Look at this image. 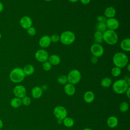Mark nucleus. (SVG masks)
<instances>
[{
    "label": "nucleus",
    "instance_id": "1",
    "mask_svg": "<svg viewBox=\"0 0 130 130\" xmlns=\"http://www.w3.org/2000/svg\"><path fill=\"white\" fill-rule=\"evenodd\" d=\"M113 62L115 67L123 68L126 66L128 62V56L123 52H117L113 57Z\"/></svg>",
    "mask_w": 130,
    "mask_h": 130
},
{
    "label": "nucleus",
    "instance_id": "2",
    "mask_svg": "<svg viewBox=\"0 0 130 130\" xmlns=\"http://www.w3.org/2000/svg\"><path fill=\"white\" fill-rule=\"evenodd\" d=\"M25 77L23 69L15 68L10 72L9 77L11 81L14 83H20L22 82Z\"/></svg>",
    "mask_w": 130,
    "mask_h": 130
},
{
    "label": "nucleus",
    "instance_id": "3",
    "mask_svg": "<svg viewBox=\"0 0 130 130\" xmlns=\"http://www.w3.org/2000/svg\"><path fill=\"white\" fill-rule=\"evenodd\" d=\"M103 41L107 44L113 45L117 43L118 41V35L115 30L107 29L103 33Z\"/></svg>",
    "mask_w": 130,
    "mask_h": 130
},
{
    "label": "nucleus",
    "instance_id": "4",
    "mask_svg": "<svg viewBox=\"0 0 130 130\" xmlns=\"http://www.w3.org/2000/svg\"><path fill=\"white\" fill-rule=\"evenodd\" d=\"M129 86L124 79H119L114 82L112 85V88L115 93L121 94L125 92Z\"/></svg>",
    "mask_w": 130,
    "mask_h": 130
},
{
    "label": "nucleus",
    "instance_id": "5",
    "mask_svg": "<svg viewBox=\"0 0 130 130\" xmlns=\"http://www.w3.org/2000/svg\"><path fill=\"white\" fill-rule=\"evenodd\" d=\"M61 43L66 45H69L73 44L75 40V35L71 31L66 30L62 32L59 36Z\"/></svg>",
    "mask_w": 130,
    "mask_h": 130
},
{
    "label": "nucleus",
    "instance_id": "6",
    "mask_svg": "<svg viewBox=\"0 0 130 130\" xmlns=\"http://www.w3.org/2000/svg\"><path fill=\"white\" fill-rule=\"evenodd\" d=\"M68 82L73 85L78 83L81 79V74L77 69L71 70L67 76Z\"/></svg>",
    "mask_w": 130,
    "mask_h": 130
},
{
    "label": "nucleus",
    "instance_id": "7",
    "mask_svg": "<svg viewBox=\"0 0 130 130\" xmlns=\"http://www.w3.org/2000/svg\"><path fill=\"white\" fill-rule=\"evenodd\" d=\"M53 114L58 120H62L67 117L68 112L64 107L57 106L55 107L53 110Z\"/></svg>",
    "mask_w": 130,
    "mask_h": 130
},
{
    "label": "nucleus",
    "instance_id": "8",
    "mask_svg": "<svg viewBox=\"0 0 130 130\" xmlns=\"http://www.w3.org/2000/svg\"><path fill=\"white\" fill-rule=\"evenodd\" d=\"M90 52L93 56L99 57L103 55L104 50L103 46L100 44L94 43L92 44L90 47Z\"/></svg>",
    "mask_w": 130,
    "mask_h": 130
},
{
    "label": "nucleus",
    "instance_id": "9",
    "mask_svg": "<svg viewBox=\"0 0 130 130\" xmlns=\"http://www.w3.org/2000/svg\"><path fill=\"white\" fill-rule=\"evenodd\" d=\"M36 59L39 62H44L48 60L49 54L47 51L44 49H39L35 53Z\"/></svg>",
    "mask_w": 130,
    "mask_h": 130
},
{
    "label": "nucleus",
    "instance_id": "10",
    "mask_svg": "<svg viewBox=\"0 0 130 130\" xmlns=\"http://www.w3.org/2000/svg\"><path fill=\"white\" fill-rule=\"evenodd\" d=\"M13 93L17 98L22 99L26 96V90L25 87L23 85H18L15 86L14 88Z\"/></svg>",
    "mask_w": 130,
    "mask_h": 130
},
{
    "label": "nucleus",
    "instance_id": "11",
    "mask_svg": "<svg viewBox=\"0 0 130 130\" xmlns=\"http://www.w3.org/2000/svg\"><path fill=\"white\" fill-rule=\"evenodd\" d=\"M106 25L108 29L115 30L118 28L119 23L117 19L113 17L107 19L106 22Z\"/></svg>",
    "mask_w": 130,
    "mask_h": 130
},
{
    "label": "nucleus",
    "instance_id": "12",
    "mask_svg": "<svg viewBox=\"0 0 130 130\" xmlns=\"http://www.w3.org/2000/svg\"><path fill=\"white\" fill-rule=\"evenodd\" d=\"M32 21L31 18L28 16H24L21 18L20 20V25L24 29H27L32 26Z\"/></svg>",
    "mask_w": 130,
    "mask_h": 130
},
{
    "label": "nucleus",
    "instance_id": "13",
    "mask_svg": "<svg viewBox=\"0 0 130 130\" xmlns=\"http://www.w3.org/2000/svg\"><path fill=\"white\" fill-rule=\"evenodd\" d=\"M51 41L49 36L45 35L42 37L39 41V44L43 48H47L51 44Z\"/></svg>",
    "mask_w": 130,
    "mask_h": 130
},
{
    "label": "nucleus",
    "instance_id": "14",
    "mask_svg": "<svg viewBox=\"0 0 130 130\" xmlns=\"http://www.w3.org/2000/svg\"><path fill=\"white\" fill-rule=\"evenodd\" d=\"M64 90L66 94L69 96H71L75 94L76 92V88L74 85L68 83L65 84L64 87Z\"/></svg>",
    "mask_w": 130,
    "mask_h": 130
},
{
    "label": "nucleus",
    "instance_id": "15",
    "mask_svg": "<svg viewBox=\"0 0 130 130\" xmlns=\"http://www.w3.org/2000/svg\"><path fill=\"white\" fill-rule=\"evenodd\" d=\"M94 94L91 91H87L85 92L83 95V100L86 103H91L94 100Z\"/></svg>",
    "mask_w": 130,
    "mask_h": 130
},
{
    "label": "nucleus",
    "instance_id": "16",
    "mask_svg": "<svg viewBox=\"0 0 130 130\" xmlns=\"http://www.w3.org/2000/svg\"><path fill=\"white\" fill-rule=\"evenodd\" d=\"M32 96L35 99H39L43 94V90L41 87L35 86L31 90Z\"/></svg>",
    "mask_w": 130,
    "mask_h": 130
},
{
    "label": "nucleus",
    "instance_id": "17",
    "mask_svg": "<svg viewBox=\"0 0 130 130\" xmlns=\"http://www.w3.org/2000/svg\"><path fill=\"white\" fill-rule=\"evenodd\" d=\"M120 48L127 52L130 51V39L129 38L124 39L121 41L120 44Z\"/></svg>",
    "mask_w": 130,
    "mask_h": 130
},
{
    "label": "nucleus",
    "instance_id": "18",
    "mask_svg": "<svg viewBox=\"0 0 130 130\" xmlns=\"http://www.w3.org/2000/svg\"><path fill=\"white\" fill-rule=\"evenodd\" d=\"M118 120L117 118L114 116H110L107 120V124L110 128H114L118 125Z\"/></svg>",
    "mask_w": 130,
    "mask_h": 130
},
{
    "label": "nucleus",
    "instance_id": "19",
    "mask_svg": "<svg viewBox=\"0 0 130 130\" xmlns=\"http://www.w3.org/2000/svg\"><path fill=\"white\" fill-rule=\"evenodd\" d=\"M116 10L113 7H109L104 11V15L106 18H113L116 14Z\"/></svg>",
    "mask_w": 130,
    "mask_h": 130
},
{
    "label": "nucleus",
    "instance_id": "20",
    "mask_svg": "<svg viewBox=\"0 0 130 130\" xmlns=\"http://www.w3.org/2000/svg\"><path fill=\"white\" fill-rule=\"evenodd\" d=\"M60 57L56 54H52L49 56L48 61L51 63V65H58L60 62Z\"/></svg>",
    "mask_w": 130,
    "mask_h": 130
},
{
    "label": "nucleus",
    "instance_id": "21",
    "mask_svg": "<svg viewBox=\"0 0 130 130\" xmlns=\"http://www.w3.org/2000/svg\"><path fill=\"white\" fill-rule=\"evenodd\" d=\"M24 73L25 75L29 76L32 75L35 72V68L32 65L27 64L23 69Z\"/></svg>",
    "mask_w": 130,
    "mask_h": 130
},
{
    "label": "nucleus",
    "instance_id": "22",
    "mask_svg": "<svg viewBox=\"0 0 130 130\" xmlns=\"http://www.w3.org/2000/svg\"><path fill=\"white\" fill-rule=\"evenodd\" d=\"M94 40L95 43L101 44V43L103 41V33L96 30L94 34Z\"/></svg>",
    "mask_w": 130,
    "mask_h": 130
},
{
    "label": "nucleus",
    "instance_id": "23",
    "mask_svg": "<svg viewBox=\"0 0 130 130\" xmlns=\"http://www.w3.org/2000/svg\"><path fill=\"white\" fill-rule=\"evenodd\" d=\"M63 123L64 125L67 127H71L74 124V120L71 117H67L63 120Z\"/></svg>",
    "mask_w": 130,
    "mask_h": 130
},
{
    "label": "nucleus",
    "instance_id": "24",
    "mask_svg": "<svg viewBox=\"0 0 130 130\" xmlns=\"http://www.w3.org/2000/svg\"><path fill=\"white\" fill-rule=\"evenodd\" d=\"M112 80L110 78L105 77L102 80L101 82V85L103 87L107 88L111 86V85L112 84Z\"/></svg>",
    "mask_w": 130,
    "mask_h": 130
},
{
    "label": "nucleus",
    "instance_id": "25",
    "mask_svg": "<svg viewBox=\"0 0 130 130\" xmlns=\"http://www.w3.org/2000/svg\"><path fill=\"white\" fill-rule=\"evenodd\" d=\"M11 105L12 107H13V108H18L19 107H20L21 104H22V102H21V100L20 98H14L13 99H12V100H11V102H10Z\"/></svg>",
    "mask_w": 130,
    "mask_h": 130
},
{
    "label": "nucleus",
    "instance_id": "26",
    "mask_svg": "<svg viewBox=\"0 0 130 130\" xmlns=\"http://www.w3.org/2000/svg\"><path fill=\"white\" fill-rule=\"evenodd\" d=\"M96 29L97 31L103 33L107 29V27L105 23L98 22L96 25Z\"/></svg>",
    "mask_w": 130,
    "mask_h": 130
},
{
    "label": "nucleus",
    "instance_id": "27",
    "mask_svg": "<svg viewBox=\"0 0 130 130\" xmlns=\"http://www.w3.org/2000/svg\"><path fill=\"white\" fill-rule=\"evenodd\" d=\"M129 109V105L126 102H122L119 106V110L121 112H126Z\"/></svg>",
    "mask_w": 130,
    "mask_h": 130
},
{
    "label": "nucleus",
    "instance_id": "28",
    "mask_svg": "<svg viewBox=\"0 0 130 130\" xmlns=\"http://www.w3.org/2000/svg\"><path fill=\"white\" fill-rule=\"evenodd\" d=\"M121 69L117 67H113L111 70L112 75L115 77L119 76L121 74Z\"/></svg>",
    "mask_w": 130,
    "mask_h": 130
},
{
    "label": "nucleus",
    "instance_id": "29",
    "mask_svg": "<svg viewBox=\"0 0 130 130\" xmlns=\"http://www.w3.org/2000/svg\"><path fill=\"white\" fill-rule=\"evenodd\" d=\"M57 82L62 85H65L68 83L67 76L64 75H62L59 76L57 78Z\"/></svg>",
    "mask_w": 130,
    "mask_h": 130
},
{
    "label": "nucleus",
    "instance_id": "30",
    "mask_svg": "<svg viewBox=\"0 0 130 130\" xmlns=\"http://www.w3.org/2000/svg\"><path fill=\"white\" fill-rule=\"evenodd\" d=\"M42 67L43 69L46 71H49L52 68V65L51 64V63L47 60L46 61L44 62H43L42 64Z\"/></svg>",
    "mask_w": 130,
    "mask_h": 130
},
{
    "label": "nucleus",
    "instance_id": "31",
    "mask_svg": "<svg viewBox=\"0 0 130 130\" xmlns=\"http://www.w3.org/2000/svg\"><path fill=\"white\" fill-rule=\"evenodd\" d=\"M22 104L24 106H29L31 103V99L30 98L27 96H25L21 100Z\"/></svg>",
    "mask_w": 130,
    "mask_h": 130
},
{
    "label": "nucleus",
    "instance_id": "32",
    "mask_svg": "<svg viewBox=\"0 0 130 130\" xmlns=\"http://www.w3.org/2000/svg\"><path fill=\"white\" fill-rule=\"evenodd\" d=\"M27 33L30 36H34L36 34V29L35 27L31 26L27 29Z\"/></svg>",
    "mask_w": 130,
    "mask_h": 130
},
{
    "label": "nucleus",
    "instance_id": "33",
    "mask_svg": "<svg viewBox=\"0 0 130 130\" xmlns=\"http://www.w3.org/2000/svg\"><path fill=\"white\" fill-rule=\"evenodd\" d=\"M50 37V39H51V42H52L53 43H56V42H58L59 40V39H60L59 36L58 35H56V34L52 35Z\"/></svg>",
    "mask_w": 130,
    "mask_h": 130
},
{
    "label": "nucleus",
    "instance_id": "34",
    "mask_svg": "<svg viewBox=\"0 0 130 130\" xmlns=\"http://www.w3.org/2000/svg\"><path fill=\"white\" fill-rule=\"evenodd\" d=\"M107 18L104 16H98L96 18V20L98 21V22H102V23H105L107 21Z\"/></svg>",
    "mask_w": 130,
    "mask_h": 130
},
{
    "label": "nucleus",
    "instance_id": "35",
    "mask_svg": "<svg viewBox=\"0 0 130 130\" xmlns=\"http://www.w3.org/2000/svg\"><path fill=\"white\" fill-rule=\"evenodd\" d=\"M98 61V57L94 56H92L91 58V62H92V63L93 64H96Z\"/></svg>",
    "mask_w": 130,
    "mask_h": 130
},
{
    "label": "nucleus",
    "instance_id": "36",
    "mask_svg": "<svg viewBox=\"0 0 130 130\" xmlns=\"http://www.w3.org/2000/svg\"><path fill=\"white\" fill-rule=\"evenodd\" d=\"M125 93H126V95L127 96V97L128 98V99H129L130 98V88H129V87L127 88V89L126 90V91H125Z\"/></svg>",
    "mask_w": 130,
    "mask_h": 130
},
{
    "label": "nucleus",
    "instance_id": "37",
    "mask_svg": "<svg viewBox=\"0 0 130 130\" xmlns=\"http://www.w3.org/2000/svg\"><path fill=\"white\" fill-rule=\"evenodd\" d=\"M80 1L81 2V3L84 5H87L89 4L90 2V0H80Z\"/></svg>",
    "mask_w": 130,
    "mask_h": 130
},
{
    "label": "nucleus",
    "instance_id": "38",
    "mask_svg": "<svg viewBox=\"0 0 130 130\" xmlns=\"http://www.w3.org/2000/svg\"><path fill=\"white\" fill-rule=\"evenodd\" d=\"M3 9H4L3 4H2V3L1 2H0V13L3 11Z\"/></svg>",
    "mask_w": 130,
    "mask_h": 130
},
{
    "label": "nucleus",
    "instance_id": "39",
    "mask_svg": "<svg viewBox=\"0 0 130 130\" xmlns=\"http://www.w3.org/2000/svg\"><path fill=\"white\" fill-rule=\"evenodd\" d=\"M41 88H42V90L43 91V90H46L47 88V87L46 85H43V86L41 87Z\"/></svg>",
    "mask_w": 130,
    "mask_h": 130
},
{
    "label": "nucleus",
    "instance_id": "40",
    "mask_svg": "<svg viewBox=\"0 0 130 130\" xmlns=\"http://www.w3.org/2000/svg\"><path fill=\"white\" fill-rule=\"evenodd\" d=\"M3 122L0 119V129H1L3 127Z\"/></svg>",
    "mask_w": 130,
    "mask_h": 130
},
{
    "label": "nucleus",
    "instance_id": "41",
    "mask_svg": "<svg viewBox=\"0 0 130 130\" xmlns=\"http://www.w3.org/2000/svg\"><path fill=\"white\" fill-rule=\"evenodd\" d=\"M126 67H127V69L128 71L129 72V71H130V69H129V68H130V67H130V65H129V64L128 63V64L126 65Z\"/></svg>",
    "mask_w": 130,
    "mask_h": 130
},
{
    "label": "nucleus",
    "instance_id": "42",
    "mask_svg": "<svg viewBox=\"0 0 130 130\" xmlns=\"http://www.w3.org/2000/svg\"><path fill=\"white\" fill-rule=\"evenodd\" d=\"M68 1L71 3H75V2H77V1H78L79 0H68Z\"/></svg>",
    "mask_w": 130,
    "mask_h": 130
},
{
    "label": "nucleus",
    "instance_id": "43",
    "mask_svg": "<svg viewBox=\"0 0 130 130\" xmlns=\"http://www.w3.org/2000/svg\"><path fill=\"white\" fill-rule=\"evenodd\" d=\"M83 130H92L91 128H89V127H86V128H85Z\"/></svg>",
    "mask_w": 130,
    "mask_h": 130
},
{
    "label": "nucleus",
    "instance_id": "44",
    "mask_svg": "<svg viewBox=\"0 0 130 130\" xmlns=\"http://www.w3.org/2000/svg\"><path fill=\"white\" fill-rule=\"evenodd\" d=\"M2 34H1V33L0 32V39L2 38Z\"/></svg>",
    "mask_w": 130,
    "mask_h": 130
},
{
    "label": "nucleus",
    "instance_id": "45",
    "mask_svg": "<svg viewBox=\"0 0 130 130\" xmlns=\"http://www.w3.org/2000/svg\"><path fill=\"white\" fill-rule=\"evenodd\" d=\"M45 1H46V2H49V1H51L52 0H44Z\"/></svg>",
    "mask_w": 130,
    "mask_h": 130
}]
</instances>
